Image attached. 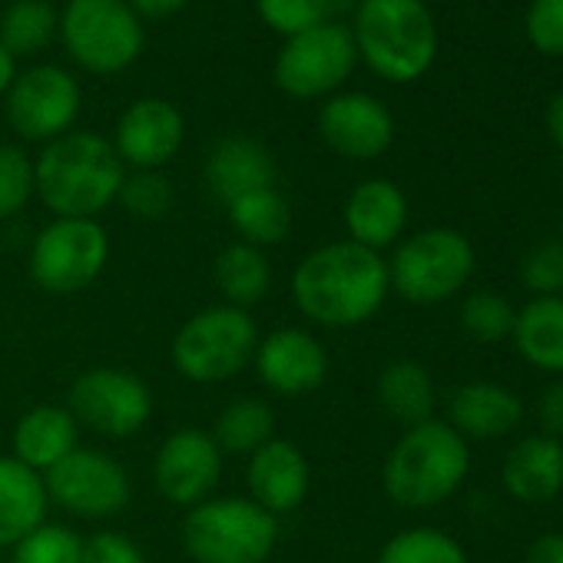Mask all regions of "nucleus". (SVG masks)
Instances as JSON below:
<instances>
[{
	"label": "nucleus",
	"mask_w": 563,
	"mask_h": 563,
	"mask_svg": "<svg viewBox=\"0 0 563 563\" xmlns=\"http://www.w3.org/2000/svg\"><path fill=\"white\" fill-rule=\"evenodd\" d=\"M510 342L533 368L563 375V296H543L527 302L514 316Z\"/></svg>",
	"instance_id": "393cba45"
},
{
	"label": "nucleus",
	"mask_w": 563,
	"mask_h": 563,
	"mask_svg": "<svg viewBox=\"0 0 563 563\" xmlns=\"http://www.w3.org/2000/svg\"><path fill=\"white\" fill-rule=\"evenodd\" d=\"M51 504L80 517L107 520L130 507L133 484L126 467L100 448H77L44 474Z\"/></svg>",
	"instance_id": "f8f14e48"
},
{
	"label": "nucleus",
	"mask_w": 563,
	"mask_h": 563,
	"mask_svg": "<svg viewBox=\"0 0 563 563\" xmlns=\"http://www.w3.org/2000/svg\"><path fill=\"white\" fill-rule=\"evenodd\" d=\"M319 136L345 159H378L395 143V117L372 93L339 90L319 110Z\"/></svg>",
	"instance_id": "2eb2a0df"
},
{
	"label": "nucleus",
	"mask_w": 563,
	"mask_h": 563,
	"mask_svg": "<svg viewBox=\"0 0 563 563\" xmlns=\"http://www.w3.org/2000/svg\"><path fill=\"white\" fill-rule=\"evenodd\" d=\"M258 349L255 319L235 306H209L173 335V368L192 385H219L252 365Z\"/></svg>",
	"instance_id": "423d86ee"
},
{
	"label": "nucleus",
	"mask_w": 563,
	"mask_h": 563,
	"mask_svg": "<svg viewBox=\"0 0 563 563\" xmlns=\"http://www.w3.org/2000/svg\"><path fill=\"white\" fill-rule=\"evenodd\" d=\"M474 275V245L464 232L434 225L395 245L388 262L391 289L411 306H438L454 299Z\"/></svg>",
	"instance_id": "0eeeda50"
},
{
	"label": "nucleus",
	"mask_w": 563,
	"mask_h": 563,
	"mask_svg": "<svg viewBox=\"0 0 563 563\" xmlns=\"http://www.w3.org/2000/svg\"><path fill=\"white\" fill-rule=\"evenodd\" d=\"M186 120L163 97L133 100L117 120L113 150L130 169H163L183 146Z\"/></svg>",
	"instance_id": "f3484780"
},
{
	"label": "nucleus",
	"mask_w": 563,
	"mask_h": 563,
	"mask_svg": "<svg viewBox=\"0 0 563 563\" xmlns=\"http://www.w3.org/2000/svg\"><path fill=\"white\" fill-rule=\"evenodd\" d=\"M67 411L80 428L123 441L140 434L153 418V391L130 368L97 365L74 378L67 391Z\"/></svg>",
	"instance_id": "9b49d317"
},
{
	"label": "nucleus",
	"mask_w": 563,
	"mask_h": 563,
	"mask_svg": "<svg viewBox=\"0 0 563 563\" xmlns=\"http://www.w3.org/2000/svg\"><path fill=\"white\" fill-rule=\"evenodd\" d=\"M110 262V235L97 219H51L31 242L27 268L51 296L90 289Z\"/></svg>",
	"instance_id": "1a4fd4ad"
},
{
	"label": "nucleus",
	"mask_w": 563,
	"mask_h": 563,
	"mask_svg": "<svg viewBox=\"0 0 563 563\" xmlns=\"http://www.w3.org/2000/svg\"><path fill=\"white\" fill-rule=\"evenodd\" d=\"M523 34L543 57H563V0H530Z\"/></svg>",
	"instance_id": "e433bc0d"
},
{
	"label": "nucleus",
	"mask_w": 563,
	"mask_h": 563,
	"mask_svg": "<svg viewBox=\"0 0 563 563\" xmlns=\"http://www.w3.org/2000/svg\"><path fill=\"white\" fill-rule=\"evenodd\" d=\"M504 490L517 504H547L563 490V441L530 434L517 441L500 467Z\"/></svg>",
	"instance_id": "412c9836"
},
{
	"label": "nucleus",
	"mask_w": 563,
	"mask_h": 563,
	"mask_svg": "<svg viewBox=\"0 0 563 563\" xmlns=\"http://www.w3.org/2000/svg\"><path fill=\"white\" fill-rule=\"evenodd\" d=\"M80 563H146V553L117 530H100L84 540V560Z\"/></svg>",
	"instance_id": "58836bf2"
},
{
	"label": "nucleus",
	"mask_w": 563,
	"mask_h": 563,
	"mask_svg": "<svg viewBox=\"0 0 563 563\" xmlns=\"http://www.w3.org/2000/svg\"><path fill=\"white\" fill-rule=\"evenodd\" d=\"M358 51L345 24L325 21L282 44L275 57V87L292 100H322L355 74Z\"/></svg>",
	"instance_id": "9d476101"
},
{
	"label": "nucleus",
	"mask_w": 563,
	"mask_h": 563,
	"mask_svg": "<svg viewBox=\"0 0 563 563\" xmlns=\"http://www.w3.org/2000/svg\"><path fill=\"white\" fill-rule=\"evenodd\" d=\"M222 451L202 428H176L153 457V484L163 500L196 507L209 500L222 477Z\"/></svg>",
	"instance_id": "4468645a"
},
{
	"label": "nucleus",
	"mask_w": 563,
	"mask_h": 563,
	"mask_svg": "<svg viewBox=\"0 0 563 563\" xmlns=\"http://www.w3.org/2000/svg\"><path fill=\"white\" fill-rule=\"evenodd\" d=\"M252 365L258 382L282 398L312 395L329 378V352L306 329H275L258 339Z\"/></svg>",
	"instance_id": "dca6fc26"
},
{
	"label": "nucleus",
	"mask_w": 563,
	"mask_h": 563,
	"mask_svg": "<svg viewBox=\"0 0 563 563\" xmlns=\"http://www.w3.org/2000/svg\"><path fill=\"white\" fill-rule=\"evenodd\" d=\"M117 202L133 219L156 222V219H166L173 212L176 189H173V183L159 169H133V173L123 176V186H120Z\"/></svg>",
	"instance_id": "2f4dec72"
},
{
	"label": "nucleus",
	"mask_w": 563,
	"mask_h": 563,
	"mask_svg": "<svg viewBox=\"0 0 563 563\" xmlns=\"http://www.w3.org/2000/svg\"><path fill=\"white\" fill-rule=\"evenodd\" d=\"M80 448V424L77 418L60 405H37L21 415L11 438V457H18L24 467L47 474L57 467L70 451Z\"/></svg>",
	"instance_id": "5701e85b"
},
{
	"label": "nucleus",
	"mask_w": 563,
	"mask_h": 563,
	"mask_svg": "<svg viewBox=\"0 0 563 563\" xmlns=\"http://www.w3.org/2000/svg\"><path fill=\"white\" fill-rule=\"evenodd\" d=\"M183 547L196 563H265L278 543V517L249 497H209L186 510Z\"/></svg>",
	"instance_id": "39448f33"
},
{
	"label": "nucleus",
	"mask_w": 563,
	"mask_h": 563,
	"mask_svg": "<svg viewBox=\"0 0 563 563\" xmlns=\"http://www.w3.org/2000/svg\"><path fill=\"white\" fill-rule=\"evenodd\" d=\"M14 77H18V60L4 51V44H0V97H8Z\"/></svg>",
	"instance_id": "c03bdc74"
},
{
	"label": "nucleus",
	"mask_w": 563,
	"mask_h": 563,
	"mask_svg": "<svg viewBox=\"0 0 563 563\" xmlns=\"http://www.w3.org/2000/svg\"><path fill=\"white\" fill-rule=\"evenodd\" d=\"M467 441L448 421H421L405 428L382 467V487L388 500L405 510H428L448 500L467 477Z\"/></svg>",
	"instance_id": "20e7f679"
},
{
	"label": "nucleus",
	"mask_w": 563,
	"mask_h": 563,
	"mask_svg": "<svg viewBox=\"0 0 563 563\" xmlns=\"http://www.w3.org/2000/svg\"><path fill=\"white\" fill-rule=\"evenodd\" d=\"M126 166L113 143L100 133L70 130L44 146L34 159L41 202L54 219H97L120 196Z\"/></svg>",
	"instance_id": "f03ea898"
},
{
	"label": "nucleus",
	"mask_w": 563,
	"mask_h": 563,
	"mask_svg": "<svg viewBox=\"0 0 563 563\" xmlns=\"http://www.w3.org/2000/svg\"><path fill=\"white\" fill-rule=\"evenodd\" d=\"M520 275H523V286L537 299H543V296H563V245L560 242L537 245L523 258Z\"/></svg>",
	"instance_id": "4c0bfd02"
},
{
	"label": "nucleus",
	"mask_w": 563,
	"mask_h": 563,
	"mask_svg": "<svg viewBox=\"0 0 563 563\" xmlns=\"http://www.w3.org/2000/svg\"><path fill=\"white\" fill-rule=\"evenodd\" d=\"M212 282L216 289L222 292L225 306H235V309H252L265 299L268 286H272V265H268V255L255 245H245V242H229L216 262H212Z\"/></svg>",
	"instance_id": "a878e982"
},
{
	"label": "nucleus",
	"mask_w": 563,
	"mask_h": 563,
	"mask_svg": "<svg viewBox=\"0 0 563 563\" xmlns=\"http://www.w3.org/2000/svg\"><path fill=\"white\" fill-rule=\"evenodd\" d=\"M255 11L268 31L289 41L325 24L332 14V0H255Z\"/></svg>",
	"instance_id": "f704fd0d"
},
{
	"label": "nucleus",
	"mask_w": 563,
	"mask_h": 563,
	"mask_svg": "<svg viewBox=\"0 0 563 563\" xmlns=\"http://www.w3.org/2000/svg\"><path fill=\"white\" fill-rule=\"evenodd\" d=\"M34 196H37L34 159L18 146L0 143V219L24 212Z\"/></svg>",
	"instance_id": "c9c22d12"
},
{
	"label": "nucleus",
	"mask_w": 563,
	"mask_h": 563,
	"mask_svg": "<svg viewBox=\"0 0 563 563\" xmlns=\"http://www.w3.org/2000/svg\"><path fill=\"white\" fill-rule=\"evenodd\" d=\"M140 21H166L186 8V0H126Z\"/></svg>",
	"instance_id": "79ce46f5"
},
{
	"label": "nucleus",
	"mask_w": 563,
	"mask_h": 563,
	"mask_svg": "<svg viewBox=\"0 0 563 563\" xmlns=\"http://www.w3.org/2000/svg\"><path fill=\"white\" fill-rule=\"evenodd\" d=\"M375 563H467V553L438 527H408L382 547Z\"/></svg>",
	"instance_id": "7c9ffc66"
},
{
	"label": "nucleus",
	"mask_w": 563,
	"mask_h": 563,
	"mask_svg": "<svg viewBox=\"0 0 563 563\" xmlns=\"http://www.w3.org/2000/svg\"><path fill=\"white\" fill-rule=\"evenodd\" d=\"M408 225V196L391 179H365L345 199V229L349 239L382 252L398 245Z\"/></svg>",
	"instance_id": "6ab92c4d"
},
{
	"label": "nucleus",
	"mask_w": 563,
	"mask_h": 563,
	"mask_svg": "<svg viewBox=\"0 0 563 563\" xmlns=\"http://www.w3.org/2000/svg\"><path fill=\"white\" fill-rule=\"evenodd\" d=\"M514 306L500 296V292H474L464 299L461 306V329L467 339L481 342V345H494L510 339L514 332Z\"/></svg>",
	"instance_id": "72a5a7b5"
},
{
	"label": "nucleus",
	"mask_w": 563,
	"mask_h": 563,
	"mask_svg": "<svg viewBox=\"0 0 563 563\" xmlns=\"http://www.w3.org/2000/svg\"><path fill=\"white\" fill-rule=\"evenodd\" d=\"M57 31L74 64L97 77L123 74L143 54V21L126 0H67Z\"/></svg>",
	"instance_id": "6e6552de"
},
{
	"label": "nucleus",
	"mask_w": 563,
	"mask_h": 563,
	"mask_svg": "<svg viewBox=\"0 0 563 563\" xmlns=\"http://www.w3.org/2000/svg\"><path fill=\"white\" fill-rule=\"evenodd\" d=\"M209 434L222 454H245L249 457L275 438V411L262 398H252V395L235 398L219 411Z\"/></svg>",
	"instance_id": "c85d7f7f"
},
{
	"label": "nucleus",
	"mask_w": 563,
	"mask_h": 563,
	"mask_svg": "<svg viewBox=\"0 0 563 563\" xmlns=\"http://www.w3.org/2000/svg\"><path fill=\"white\" fill-rule=\"evenodd\" d=\"M378 405L385 415L405 428L431 421L434 411V382L418 362H395L378 375Z\"/></svg>",
	"instance_id": "cd10ccee"
},
{
	"label": "nucleus",
	"mask_w": 563,
	"mask_h": 563,
	"mask_svg": "<svg viewBox=\"0 0 563 563\" xmlns=\"http://www.w3.org/2000/svg\"><path fill=\"white\" fill-rule=\"evenodd\" d=\"M80 103H84L80 84L67 70L51 64L18 74L4 97L14 133L27 143H44V146L70 133V126L80 117Z\"/></svg>",
	"instance_id": "ddd939ff"
},
{
	"label": "nucleus",
	"mask_w": 563,
	"mask_h": 563,
	"mask_svg": "<svg viewBox=\"0 0 563 563\" xmlns=\"http://www.w3.org/2000/svg\"><path fill=\"white\" fill-rule=\"evenodd\" d=\"M44 474L24 467L18 457H0V550L21 543L31 530L47 520Z\"/></svg>",
	"instance_id": "b1692460"
},
{
	"label": "nucleus",
	"mask_w": 563,
	"mask_h": 563,
	"mask_svg": "<svg viewBox=\"0 0 563 563\" xmlns=\"http://www.w3.org/2000/svg\"><path fill=\"white\" fill-rule=\"evenodd\" d=\"M352 41L358 60L388 84L421 80L438 57V24L424 0H362Z\"/></svg>",
	"instance_id": "7ed1b4c3"
},
{
	"label": "nucleus",
	"mask_w": 563,
	"mask_h": 563,
	"mask_svg": "<svg viewBox=\"0 0 563 563\" xmlns=\"http://www.w3.org/2000/svg\"><path fill=\"white\" fill-rule=\"evenodd\" d=\"M537 421L540 434L563 441V382H550L537 398Z\"/></svg>",
	"instance_id": "ea45409f"
},
{
	"label": "nucleus",
	"mask_w": 563,
	"mask_h": 563,
	"mask_svg": "<svg viewBox=\"0 0 563 563\" xmlns=\"http://www.w3.org/2000/svg\"><path fill=\"white\" fill-rule=\"evenodd\" d=\"M388 262L352 239L312 249L292 272L296 309L322 329L365 325L388 299Z\"/></svg>",
	"instance_id": "f257e3e1"
},
{
	"label": "nucleus",
	"mask_w": 563,
	"mask_h": 563,
	"mask_svg": "<svg viewBox=\"0 0 563 563\" xmlns=\"http://www.w3.org/2000/svg\"><path fill=\"white\" fill-rule=\"evenodd\" d=\"M523 563H563V533H560V530L540 533V537L527 547Z\"/></svg>",
	"instance_id": "a19ab883"
},
{
	"label": "nucleus",
	"mask_w": 563,
	"mask_h": 563,
	"mask_svg": "<svg viewBox=\"0 0 563 563\" xmlns=\"http://www.w3.org/2000/svg\"><path fill=\"white\" fill-rule=\"evenodd\" d=\"M206 186L229 206L239 196L275 186V159L252 136H225L206 159Z\"/></svg>",
	"instance_id": "4be33fe9"
},
{
	"label": "nucleus",
	"mask_w": 563,
	"mask_h": 563,
	"mask_svg": "<svg viewBox=\"0 0 563 563\" xmlns=\"http://www.w3.org/2000/svg\"><path fill=\"white\" fill-rule=\"evenodd\" d=\"M245 481H249V500H255L262 510H268L272 517L292 514L309 497V484H312L309 457L302 454L299 444L286 438H272L255 454H249Z\"/></svg>",
	"instance_id": "a211bd4d"
},
{
	"label": "nucleus",
	"mask_w": 563,
	"mask_h": 563,
	"mask_svg": "<svg viewBox=\"0 0 563 563\" xmlns=\"http://www.w3.org/2000/svg\"><path fill=\"white\" fill-rule=\"evenodd\" d=\"M60 27V14L47 0H14V4L0 14V44L18 60L41 54Z\"/></svg>",
	"instance_id": "c756f323"
},
{
	"label": "nucleus",
	"mask_w": 563,
	"mask_h": 563,
	"mask_svg": "<svg viewBox=\"0 0 563 563\" xmlns=\"http://www.w3.org/2000/svg\"><path fill=\"white\" fill-rule=\"evenodd\" d=\"M225 212H229V225L239 235V242L255 245L262 252L278 242H286L292 232V206L275 186L232 199L225 206Z\"/></svg>",
	"instance_id": "bb28decb"
},
{
	"label": "nucleus",
	"mask_w": 563,
	"mask_h": 563,
	"mask_svg": "<svg viewBox=\"0 0 563 563\" xmlns=\"http://www.w3.org/2000/svg\"><path fill=\"white\" fill-rule=\"evenodd\" d=\"M523 418L520 398L494 382H471L451 391L448 424L467 441H497L507 438Z\"/></svg>",
	"instance_id": "aec40b11"
},
{
	"label": "nucleus",
	"mask_w": 563,
	"mask_h": 563,
	"mask_svg": "<svg viewBox=\"0 0 563 563\" xmlns=\"http://www.w3.org/2000/svg\"><path fill=\"white\" fill-rule=\"evenodd\" d=\"M84 537L67 523H41L11 547V563H80Z\"/></svg>",
	"instance_id": "473e14b6"
},
{
	"label": "nucleus",
	"mask_w": 563,
	"mask_h": 563,
	"mask_svg": "<svg viewBox=\"0 0 563 563\" xmlns=\"http://www.w3.org/2000/svg\"><path fill=\"white\" fill-rule=\"evenodd\" d=\"M543 120H547V133H550V140H553V143H556V150L563 153V90H556V93L550 97Z\"/></svg>",
	"instance_id": "37998d69"
}]
</instances>
